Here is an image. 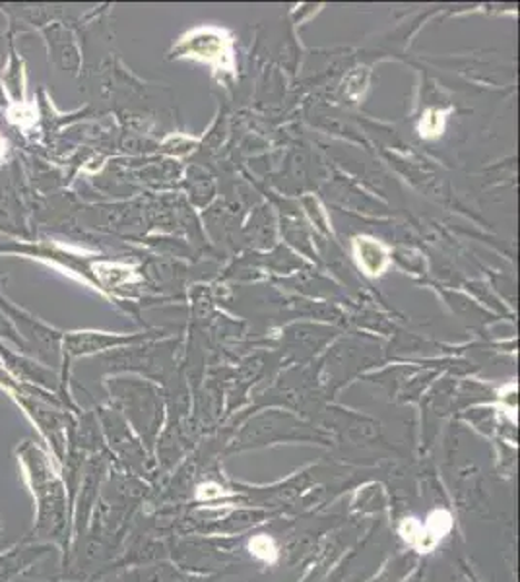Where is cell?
<instances>
[{
    "instance_id": "4",
    "label": "cell",
    "mask_w": 520,
    "mask_h": 582,
    "mask_svg": "<svg viewBox=\"0 0 520 582\" xmlns=\"http://www.w3.org/2000/svg\"><path fill=\"white\" fill-rule=\"evenodd\" d=\"M8 119H10V123L18 124L22 129H31L38 121V109L30 103H14L12 108L8 109Z\"/></svg>"
},
{
    "instance_id": "2",
    "label": "cell",
    "mask_w": 520,
    "mask_h": 582,
    "mask_svg": "<svg viewBox=\"0 0 520 582\" xmlns=\"http://www.w3.org/2000/svg\"><path fill=\"white\" fill-rule=\"evenodd\" d=\"M450 528H452V519L447 511H435L427 517L424 530H426L427 542L431 545V550L439 543V540L449 534Z\"/></svg>"
},
{
    "instance_id": "1",
    "label": "cell",
    "mask_w": 520,
    "mask_h": 582,
    "mask_svg": "<svg viewBox=\"0 0 520 582\" xmlns=\"http://www.w3.org/2000/svg\"><path fill=\"white\" fill-rule=\"evenodd\" d=\"M357 255L369 274H379L385 266V251L371 239H357Z\"/></svg>"
},
{
    "instance_id": "6",
    "label": "cell",
    "mask_w": 520,
    "mask_h": 582,
    "mask_svg": "<svg viewBox=\"0 0 520 582\" xmlns=\"http://www.w3.org/2000/svg\"><path fill=\"white\" fill-rule=\"evenodd\" d=\"M7 140L2 139V136H0V157H2V155L7 154Z\"/></svg>"
},
{
    "instance_id": "5",
    "label": "cell",
    "mask_w": 520,
    "mask_h": 582,
    "mask_svg": "<svg viewBox=\"0 0 520 582\" xmlns=\"http://www.w3.org/2000/svg\"><path fill=\"white\" fill-rule=\"evenodd\" d=\"M216 483H204L198 488V499L202 501H210V499H216V497L224 496V488H217L216 491H212Z\"/></svg>"
},
{
    "instance_id": "3",
    "label": "cell",
    "mask_w": 520,
    "mask_h": 582,
    "mask_svg": "<svg viewBox=\"0 0 520 582\" xmlns=\"http://www.w3.org/2000/svg\"><path fill=\"white\" fill-rule=\"evenodd\" d=\"M248 551L253 558L263 563H276L278 561V545L271 535L258 534L248 542Z\"/></svg>"
}]
</instances>
